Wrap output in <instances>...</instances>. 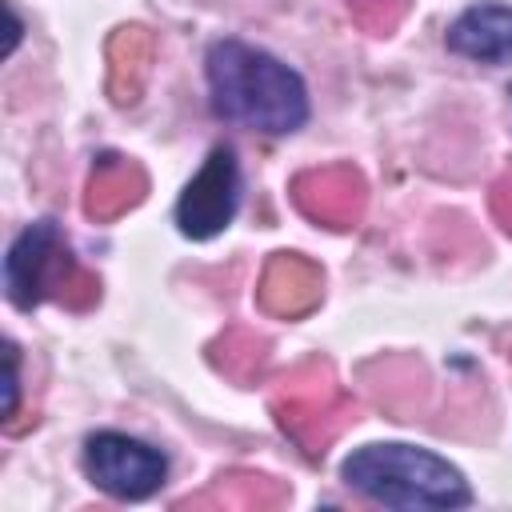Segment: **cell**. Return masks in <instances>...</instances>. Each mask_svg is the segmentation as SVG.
I'll return each instance as SVG.
<instances>
[{"label":"cell","mask_w":512,"mask_h":512,"mask_svg":"<svg viewBox=\"0 0 512 512\" xmlns=\"http://www.w3.org/2000/svg\"><path fill=\"white\" fill-rule=\"evenodd\" d=\"M448 48L456 56L480 60V64H504L512 60V8L504 4H476L448 28Z\"/></svg>","instance_id":"obj_6"},{"label":"cell","mask_w":512,"mask_h":512,"mask_svg":"<svg viewBox=\"0 0 512 512\" xmlns=\"http://www.w3.org/2000/svg\"><path fill=\"white\" fill-rule=\"evenodd\" d=\"M296 204L332 228H344L360 216L364 204V188L348 168H328V172H308L296 180Z\"/></svg>","instance_id":"obj_7"},{"label":"cell","mask_w":512,"mask_h":512,"mask_svg":"<svg viewBox=\"0 0 512 512\" xmlns=\"http://www.w3.org/2000/svg\"><path fill=\"white\" fill-rule=\"evenodd\" d=\"M348 488L388 508H460L472 500L464 476L428 448L368 444L344 460Z\"/></svg>","instance_id":"obj_2"},{"label":"cell","mask_w":512,"mask_h":512,"mask_svg":"<svg viewBox=\"0 0 512 512\" xmlns=\"http://www.w3.org/2000/svg\"><path fill=\"white\" fill-rule=\"evenodd\" d=\"M140 192H144L140 168H132L128 160L104 156V164H100V172L92 176V188H88V212L92 216H112V212L136 204Z\"/></svg>","instance_id":"obj_9"},{"label":"cell","mask_w":512,"mask_h":512,"mask_svg":"<svg viewBox=\"0 0 512 512\" xmlns=\"http://www.w3.org/2000/svg\"><path fill=\"white\" fill-rule=\"evenodd\" d=\"M320 296V272L300 260V256H276L264 272V284H260V304L268 312H280V316H296L304 308H312V300Z\"/></svg>","instance_id":"obj_8"},{"label":"cell","mask_w":512,"mask_h":512,"mask_svg":"<svg viewBox=\"0 0 512 512\" xmlns=\"http://www.w3.org/2000/svg\"><path fill=\"white\" fill-rule=\"evenodd\" d=\"M236 204H240L236 156L228 144H220V148H212V156L204 160V168L196 172V180L180 196V208H176L180 232L192 240H208L232 224Z\"/></svg>","instance_id":"obj_5"},{"label":"cell","mask_w":512,"mask_h":512,"mask_svg":"<svg viewBox=\"0 0 512 512\" xmlns=\"http://www.w3.org/2000/svg\"><path fill=\"white\" fill-rule=\"evenodd\" d=\"M208 88L224 120L260 132H296L308 120L304 80L244 40H216L208 48Z\"/></svg>","instance_id":"obj_1"},{"label":"cell","mask_w":512,"mask_h":512,"mask_svg":"<svg viewBox=\"0 0 512 512\" xmlns=\"http://www.w3.org/2000/svg\"><path fill=\"white\" fill-rule=\"evenodd\" d=\"M4 360H8V384H4L8 404H4V412L12 416V412H16V392H20V360H16V348H12V344L4 348Z\"/></svg>","instance_id":"obj_10"},{"label":"cell","mask_w":512,"mask_h":512,"mask_svg":"<svg viewBox=\"0 0 512 512\" xmlns=\"http://www.w3.org/2000/svg\"><path fill=\"white\" fill-rule=\"evenodd\" d=\"M76 276V264L68 260V248L52 220H40L16 236L4 260V288L16 308H32L44 300L48 288L68 292Z\"/></svg>","instance_id":"obj_3"},{"label":"cell","mask_w":512,"mask_h":512,"mask_svg":"<svg viewBox=\"0 0 512 512\" xmlns=\"http://www.w3.org/2000/svg\"><path fill=\"white\" fill-rule=\"evenodd\" d=\"M84 468L88 476L120 500H144L164 484V456L148 448L144 440H132L124 432H96L84 448Z\"/></svg>","instance_id":"obj_4"},{"label":"cell","mask_w":512,"mask_h":512,"mask_svg":"<svg viewBox=\"0 0 512 512\" xmlns=\"http://www.w3.org/2000/svg\"><path fill=\"white\" fill-rule=\"evenodd\" d=\"M492 208H496V216L504 220V228L512 232V180H504V184L496 188V196H492Z\"/></svg>","instance_id":"obj_11"}]
</instances>
